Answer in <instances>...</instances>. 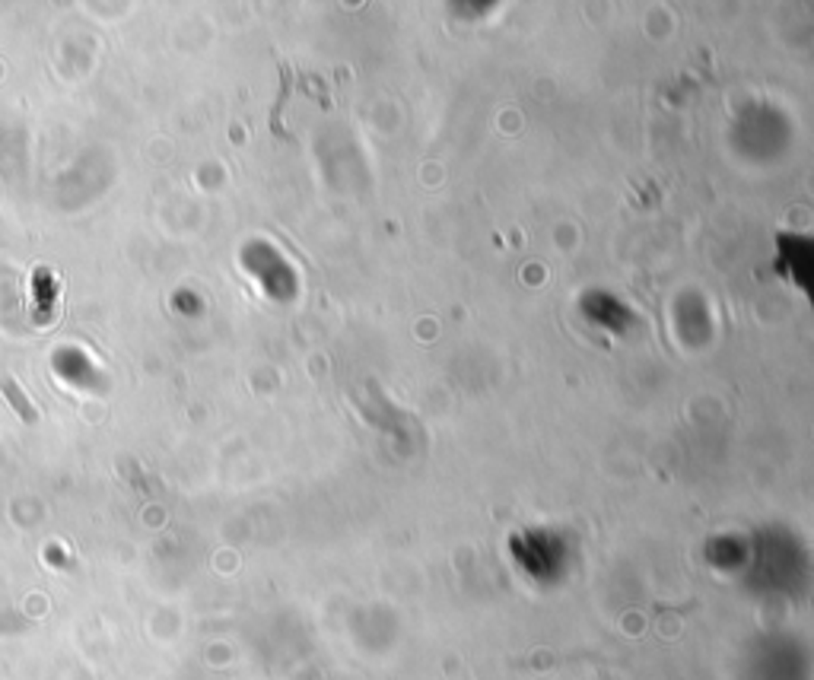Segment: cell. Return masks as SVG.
Returning a JSON list of instances; mask_svg holds the SVG:
<instances>
[{
    "instance_id": "obj_1",
    "label": "cell",
    "mask_w": 814,
    "mask_h": 680,
    "mask_svg": "<svg viewBox=\"0 0 814 680\" xmlns=\"http://www.w3.org/2000/svg\"><path fill=\"white\" fill-rule=\"evenodd\" d=\"M0 391H4V398H7V404L16 411V417L23 420V423L35 426L39 423V411L32 407V401H29V394L23 391V385L16 382L14 376H7V372H0Z\"/></svg>"
}]
</instances>
